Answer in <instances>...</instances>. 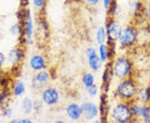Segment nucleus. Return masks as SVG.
<instances>
[{
	"mask_svg": "<svg viewBox=\"0 0 150 123\" xmlns=\"http://www.w3.org/2000/svg\"><path fill=\"white\" fill-rule=\"evenodd\" d=\"M149 86H150V80H149Z\"/></svg>",
	"mask_w": 150,
	"mask_h": 123,
	"instance_id": "c85d7f7f",
	"label": "nucleus"
},
{
	"mask_svg": "<svg viewBox=\"0 0 150 123\" xmlns=\"http://www.w3.org/2000/svg\"><path fill=\"white\" fill-rule=\"evenodd\" d=\"M59 94L58 91L53 87H48L44 89L42 93L43 102L48 106H53L59 102Z\"/></svg>",
	"mask_w": 150,
	"mask_h": 123,
	"instance_id": "423d86ee",
	"label": "nucleus"
},
{
	"mask_svg": "<svg viewBox=\"0 0 150 123\" xmlns=\"http://www.w3.org/2000/svg\"><path fill=\"white\" fill-rule=\"evenodd\" d=\"M121 30H122V28L120 27L119 24L117 22H109L107 26V34L108 37V40L112 41V42L118 41Z\"/></svg>",
	"mask_w": 150,
	"mask_h": 123,
	"instance_id": "6e6552de",
	"label": "nucleus"
},
{
	"mask_svg": "<svg viewBox=\"0 0 150 123\" xmlns=\"http://www.w3.org/2000/svg\"><path fill=\"white\" fill-rule=\"evenodd\" d=\"M108 51L107 47L104 44H100V46H99V58L102 63L107 60V58H108Z\"/></svg>",
	"mask_w": 150,
	"mask_h": 123,
	"instance_id": "a211bd4d",
	"label": "nucleus"
},
{
	"mask_svg": "<svg viewBox=\"0 0 150 123\" xmlns=\"http://www.w3.org/2000/svg\"><path fill=\"white\" fill-rule=\"evenodd\" d=\"M111 116L113 121L119 123L129 122L134 119L130 105L125 102H120L113 107Z\"/></svg>",
	"mask_w": 150,
	"mask_h": 123,
	"instance_id": "f03ea898",
	"label": "nucleus"
},
{
	"mask_svg": "<svg viewBox=\"0 0 150 123\" xmlns=\"http://www.w3.org/2000/svg\"><path fill=\"white\" fill-rule=\"evenodd\" d=\"M87 91H88V95H90L91 96H94L98 93V88L96 86L93 85L89 87H87Z\"/></svg>",
	"mask_w": 150,
	"mask_h": 123,
	"instance_id": "412c9836",
	"label": "nucleus"
},
{
	"mask_svg": "<svg viewBox=\"0 0 150 123\" xmlns=\"http://www.w3.org/2000/svg\"><path fill=\"white\" fill-rule=\"evenodd\" d=\"M148 47L150 48V41L149 42H148Z\"/></svg>",
	"mask_w": 150,
	"mask_h": 123,
	"instance_id": "cd10ccee",
	"label": "nucleus"
},
{
	"mask_svg": "<svg viewBox=\"0 0 150 123\" xmlns=\"http://www.w3.org/2000/svg\"><path fill=\"white\" fill-rule=\"evenodd\" d=\"M10 31L13 35H16L17 33L20 31V28H19V27L18 25H14V26H13V27H11Z\"/></svg>",
	"mask_w": 150,
	"mask_h": 123,
	"instance_id": "5701e85b",
	"label": "nucleus"
},
{
	"mask_svg": "<svg viewBox=\"0 0 150 123\" xmlns=\"http://www.w3.org/2000/svg\"><path fill=\"white\" fill-rule=\"evenodd\" d=\"M48 80H49V74L48 72L41 70L33 78V87L36 90H42L48 84Z\"/></svg>",
	"mask_w": 150,
	"mask_h": 123,
	"instance_id": "39448f33",
	"label": "nucleus"
},
{
	"mask_svg": "<svg viewBox=\"0 0 150 123\" xmlns=\"http://www.w3.org/2000/svg\"><path fill=\"white\" fill-rule=\"evenodd\" d=\"M112 3V0H103V6L105 8H108V7L110 6Z\"/></svg>",
	"mask_w": 150,
	"mask_h": 123,
	"instance_id": "b1692460",
	"label": "nucleus"
},
{
	"mask_svg": "<svg viewBox=\"0 0 150 123\" xmlns=\"http://www.w3.org/2000/svg\"><path fill=\"white\" fill-rule=\"evenodd\" d=\"M139 34L133 26H127L121 30L118 37V43L123 48H132L138 42Z\"/></svg>",
	"mask_w": 150,
	"mask_h": 123,
	"instance_id": "20e7f679",
	"label": "nucleus"
},
{
	"mask_svg": "<svg viewBox=\"0 0 150 123\" xmlns=\"http://www.w3.org/2000/svg\"><path fill=\"white\" fill-rule=\"evenodd\" d=\"M22 58V53L19 49H13L10 51V53L8 54V60L10 61L12 63H15L17 62H18Z\"/></svg>",
	"mask_w": 150,
	"mask_h": 123,
	"instance_id": "ddd939ff",
	"label": "nucleus"
},
{
	"mask_svg": "<svg viewBox=\"0 0 150 123\" xmlns=\"http://www.w3.org/2000/svg\"><path fill=\"white\" fill-rule=\"evenodd\" d=\"M11 113H12V111H11L10 109H8L5 112V113H4V115H5V117H8V116H10Z\"/></svg>",
	"mask_w": 150,
	"mask_h": 123,
	"instance_id": "bb28decb",
	"label": "nucleus"
},
{
	"mask_svg": "<svg viewBox=\"0 0 150 123\" xmlns=\"http://www.w3.org/2000/svg\"><path fill=\"white\" fill-rule=\"evenodd\" d=\"M138 85L133 79L127 77L122 79L117 86V95L123 102H132L135 100L138 91Z\"/></svg>",
	"mask_w": 150,
	"mask_h": 123,
	"instance_id": "f257e3e1",
	"label": "nucleus"
},
{
	"mask_svg": "<svg viewBox=\"0 0 150 123\" xmlns=\"http://www.w3.org/2000/svg\"><path fill=\"white\" fill-rule=\"evenodd\" d=\"M87 57L88 61V65L90 68L93 71H98L101 67V60L98 56L95 49L93 48H88L87 49Z\"/></svg>",
	"mask_w": 150,
	"mask_h": 123,
	"instance_id": "0eeeda50",
	"label": "nucleus"
},
{
	"mask_svg": "<svg viewBox=\"0 0 150 123\" xmlns=\"http://www.w3.org/2000/svg\"><path fill=\"white\" fill-rule=\"evenodd\" d=\"M82 112L88 120H92L94 117H96L98 115V107L95 104L91 103V102H85L82 106Z\"/></svg>",
	"mask_w": 150,
	"mask_h": 123,
	"instance_id": "9d476101",
	"label": "nucleus"
},
{
	"mask_svg": "<svg viewBox=\"0 0 150 123\" xmlns=\"http://www.w3.org/2000/svg\"><path fill=\"white\" fill-rule=\"evenodd\" d=\"M88 1V3L89 4H91V5H97L98 4V2H99V0H87Z\"/></svg>",
	"mask_w": 150,
	"mask_h": 123,
	"instance_id": "393cba45",
	"label": "nucleus"
},
{
	"mask_svg": "<svg viewBox=\"0 0 150 123\" xmlns=\"http://www.w3.org/2000/svg\"><path fill=\"white\" fill-rule=\"evenodd\" d=\"M33 5L36 6L38 8H40V7H43L44 3H45V0H33Z\"/></svg>",
	"mask_w": 150,
	"mask_h": 123,
	"instance_id": "4be33fe9",
	"label": "nucleus"
},
{
	"mask_svg": "<svg viewBox=\"0 0 150 123\" xmlns=\"http://www.w3.org/2000/svg\"><path fill=\"white\" fill-rule=\"evenodd\" d=\"M144 16L150 22V2L144 6Z\"/></svg>",
	"mask_w": 150,
	"mask_h": 123,
	"instance_id": "aec40b11",
	"label": "nucleus"
},
{
	"mask_svg": "<svg viewBox=\"0 0 150 123\" xmlns=\"http://www.w3.org/2000/svg\"><path fill=\"white\" fill-rule=\"evenodd\" d=\"M113 73L119 79L129 77L133 71V63L127 57H120L116 59L113 65Z\"/></svg>",
	"mask_w": 150,
	"mask_h": 123,
	"instance_id": "7ed1b4c3",
	"label": "nucleus"
},
{
	"mask_svg": "<svg viewBox=\"0 0 150 123\" xmlns=\"http://www.w3.org/2000/svg\"><path fill=\"white\" fill-rule=\"evenodd\" d=\"M83 82L86 87L94 85V77L91 73H86L83 77Z\"/></svg>",
	"mask_w": 150,
	"mask_h": 123,
	"instance_id": "f3484780",
	"label": "nucleus"
},
{
	"mask_svg": "<svg viewBox=\"0 0 150 123\" xmlns=\"http://www.w3.org/2000/svg\"><path fill=\"white\" fill-rule=\"evenodd\" d=\"M135 101L144 105L150 104V86H146L139 87L138 89L137 94L135 96Z\"/></svg>",
	"mask_w": 150,
	"mask_h": 123,
	"instance_id": "1a4fd4ad",
	"label": "nucleus"
},
{
	"mask_svg": "<svg viewBox=\"0 0 150 123\" xmlns=\"http://www.w3.org/2000/svg\"><path fill=\"white\" fill-rule=\"evenodd\" d=\"M24 91H25V86L23 84V82H18L16 84V86H15L14 91H13L15 96H18L22 95V94H23Z\"/></svg>",
	"mask_w": 150,
	"mask_h": 123,
	"instance_id": "6ab92c4d",
	"label": "nucleus"
},
{
	"mask_svg": "<svg viewBox=\"0 0 150 123\" xmlns=\"http://www.w3.org/2000/svg\"><path fill=\"white\" fill-rule=\"evenodd\" d=\"M26 27H25V32H26V35L28 38L32 37L33 34V22L31 16L29 12H28L27 17H26Z\"/></svg>",
	"mask_w": 150,
	"mask_h": 123,
	"instance_id": "2eb2a0df",
	"label": "nucleus"
},
{
	"mask_svg": "<svg viewBox=\"0 0 150 123\" xmlns=\"http://www.w3.org/2000/svg\"><path fill=\"white\" fill-rule=\"evenodd\" d=\"M29 65L34 71H41L45 67V60L40 55H34L30 59Z\"/></svg>",
	"mask_w": 150,
	"mask_h": 123,
	"instance_id": "f8f14e48",
	"label": "nucleus"
},
{
	"mask_svg": "<svg viewBox=\"0 0 150 123\" xmlns=\"http://www.w3.org/2000/svg\"><path fill=\"white\" fill-rule=\"evenodd\" d=\"M33 108V102L29 98H24L22 102V109L26 114H29L32 112Z\"/></svg>",
	"mask_w": 150,
	"mask_h": 123,
	"instance_id": "4468645a",
	"label": "nucleus"
},
{
	"mask_svg": "<svg viewBox=\"0 0 150 123\" xmlns=\"http://www.w3.org/2000/svg\"><path fill=\"white\" fill-rule=\"evenodd\" d=\"M4 62V57L3 53H0V67L3 65Z\"/></svg>",
	"mask_w": 150,
	"mask_h": 123,
	"instance_id": "a878e982",
	"label": "nucleus"
},
{
	"mask_svg": "<svg viewBox=\"0 0 150 123\" xmlns=\"http://www.w3.org/2000/svg\"><path fill=\"white\" fill-rule=\"evenodd\" d=\"M96 38L98 44H103V43L105 42V39H106V32H105L104 27H100L98 29Z\"/></svg>",
	"mask_w": 150,
	"mask_h": 123,
	"instance_id": "dca6fc26",
	"label": "nucleus"
},
{
	"mask_svg": "<svg viewBox=\"0 0 150 123\" xmlns=\"http://www.w3.org/2000/svg\"><path fill=\"white\" fill-rule=\"evenodd\" d=\"M66 114L73 121H78L83 115L82 108L76 103H71L66 107Z\"/></svg>",
	"mask_w": 150,
	"mask_h": 123,
	"instance_id": "9b49d317",
	"label": "nucleus"
}]
</instances>
